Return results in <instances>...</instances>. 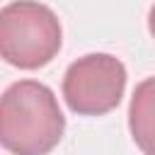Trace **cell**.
I'll list each match as a JSON object with an SVG mask.
<instances>
[{
  "mask_svg": "<svg viewBox=\"0 0 155 155\" xmlns=\"http://www.w3.org/2000/svg\"><path fill=\"white\" fill-rule=\"evenodd\" d=\"M65 119L51 87L12 82L0 102V143L12 155H46L63 138Z\"/></svg>",
  "mask_w": 155,
  "mask_h": 155,
  "instance_id": "obj_1",
  "label": "cell"
},
{
  "mask_svg": "<svg viewBox=\"0 0 155 155\" xmlns=\"http://www.w3.org/2000/svg\"><path fill=\"white\" fill-rule=\"evenodd\" d=\"M63 31L56 12L36 0H15L0 12V53L22 70H36L56 58Z\"/></svg>",
  "mask_w": 155,
  "mask_h": 155,
  "instance_id": "obj_2",
  "label": "cell"
},
{
  "mask_svg": "<svg viewBox=\"0 0 155 155\" xmlns=\"http://www.w3.org/2000/svg\"><path fill=\"white\" fill-rule=\"evenodd\" d=\"M126 90V68L116 56L87 53L63 75V99L80 116H102L119 107Z\"/></svg>",
  "mask_w": 155,
  "mask_h": 155,
  "instance_id": "obj_3",
  "label": "cell"
},
{
  "mask_svg": "<svg viewBox=\"0 0 155 155\" xmlns=\"http://www.w3.org/2000/svg\"><path fill=\"white\" fill-rule=\"evenodd\" d=\"M128 128L143 155H155V78L136 85L128 107Z\"/></svg>",
  "mask_w": 155,
  "mask_h": 155,
  "instance_id": "obj_4",
  "label": "cell"
},
{
  "mask_svg": "<svg viewBox=\"0 0 155 155\" xmlns=\"http://www.w3.org/2000/svg\"><path fill=\"white\" fill-rule=\"evenodd\" d=\"M148 29H150V34H153V39H155V5H153L150 12H148Z\"/></svg>",
  "mask_w": 155,
  "mask_h": 155,
  "instance_id": "obj_5",
  "label": "cell"
}]
</instances>
